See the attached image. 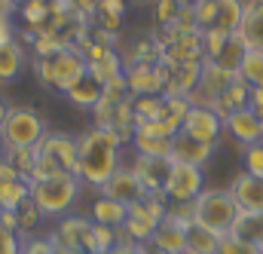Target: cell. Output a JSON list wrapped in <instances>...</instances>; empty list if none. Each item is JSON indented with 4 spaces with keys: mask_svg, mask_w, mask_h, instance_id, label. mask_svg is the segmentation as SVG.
<instances>
[{
    "mask_svg": "<svg viewBox=\"0 0 263 254\" xmlns=\"http://www.w3.org/2000/svg\"><path fill=\"white\" fill-rule=\"evenodd\" d=\"M123 138L110 129L92 126L77 138V178L89 187H104L120 169Z\"/></svg>",
    "mask_w": 263,
    "mask_h": 254,
    "instance_id": "1",
    "label": "cell"
},
{
    "mask_svg": "<svg viewBox=\"0 0 263 254\" xmlns=\"http://www.w3.org/2000/svg\"><path fill=\"white\" fill-rule=\"evenodd\" d=\"M34 150H37V162L28 181H40L52 175H77V138L65 132H46Z\"/></svg>",
    "mask_w": 263,
    "mask_h": 254,
    "instance_id": "2",
    "label": "cell"
},
{
    "mask_svg": "<svg viewBox=\"0 0 263 254\" xmlns=\"http://www.w3.org/2000/svg\"><path fill=\"white\" fill-rule=\"evenodd\" d=\"M80 184L83 181L77 175H52L31 181V202L43 211V217H65L80 196Z\"/></svg>",
    "mask_w": 263,
    "mask_h": 254,
    "instance_id": "3",
    "label": "cell"
},
{
    "mask_svg": "<svg viewBox=\"0 0 263 254\" xmlns=\"http://www.w3.org/2000/svg\"><path fill=\"white\" fill-rule=\"evenodd\" d=\"M239 217V205L230 190H202L193 202V224L211 230L214 236H227Z\"/></svg>",
    "mask_w": 263,
    "mask_h": 254,
    "instance_id": "4",
    "label": "cell"
},
{
    "mask_svg": "<svg viewBox=\"0 0 263 254\" xmlns=\"http://www.w3.org/2000/svg\"><path fill=\"white\" fill-rule=\"evenodd\" d=\"M86 70H89V67H86V59L80 56V49H67V46H62V49L52 52V56L37 59V74H40V80H43L46 86H52L55 92H62V95H67L70 86H77V83L83 80Z\"/></svg>",
    "mask_w": 263,
    "mask_h": 254,
    "instance_id": "5",
    "label": "cell"
},
{
    "mask_svg": "<svg viewBox=\"0 0 263 254\" xmlns=\"http://www.w3.org/2000/svg\"><path fill=\"white\" fill-rule=\"evenodd\" d=\"M0 135H3L6 150H31L46 135V126H43V120L34 107H18L15 104V107H9V114L0 126Z\"/></svg>",
    "mask_w": 263,
    "mask_h": 254,
    "instance_id": "6",
    "label": "cell"
},
{
    "mask_svg": "<svg viewBox=\"0 0 263 254\" xmlns=\"http://www.w3.org/2000/svg\"><path fill=\"white\" fill-rule=\"evenodd\" d=\"M165 211H168L165 196H147V199L129 205V214H126V224H123L126 242H135V245L150 242L153 233H156V227L162 224Z\"/></svg>",
    "mask_w": 263,
    "mask_h": 254,
    "instance_id": "7",
    "label": "cell"
},
{
    "mask_svg": "<svg viewBox=\"0 0 263 254\" xmlns=\"http://www.w3.org/2000/svg\"><path fill=\"white\" fill-rule=\"evenodd\" d=\"M245 15V0H199L193 6L199 31H220V34H239Z\"/></svg>",
    "mask_w": 263,
    "mask_h": 254,
    "instance_id": "8",
    "label": "cell"
},
{
    "mask_svg": "<svg viewBox=\"0 0 263 254\" xmlns=\"http://www.w3.org/2000/svg\"><path fill=\"white\" fill-rule=\"evenodd\" d=\"M202 190H205V175L199 166L172 162V175L165 184V202L168 205H190V202H196V196Z\"/></svg>",
    "mask_w": 263,
    "mask_h": 254,
    "instance_id": "9",
    "label": "cell"
},
{
    "mask_svg": "<svg viewBox=\"0 0 263 254\" xmlns=\"http://www.w3.org/2000/svg\"><path fill=\"white\" fill-rule=\"evenodd\" d=\"M92 227H95V221H92V217H83V214H65V217H59V227H55V233H52L59 251L86 254Z\"/></svg>",
    "mask_w": 263,
    "mask_h": 254,
    "instance_id": "10",
    "label": "cell"
},
{
    "mask_svg": "<svg viewBox=\"0 0 263 254\" xmlns=\"http://www.w3.org/2000/svg\"><path fill=\"white\" fill-rule=\"evenodd\" d=\"M132 172H135V178L141 181V187L150 193V196H165V184H168V175H172V159H162V156H138L135 153Z\"/></svg>",
    "mask_w": 263,
    "mask_h": 254,
    "instance_id": "11",
    "label": "cell"
},
{
    "mask_svg": "<svg viewBox=\"0 0 263 254\" xmlns=\"http://www.w3.org/2000/svg\"><path fill=\"white\" fill-rule=\"evenodd\" d=\"M172 132L159 126V123H141L135 126L132 135V147L138 156H162V159H172Z\"/></svg>",
    "mask_w": 263,
    "mask_h": 254,
    "instance_id": "12",
    "label": "cell"
},
{
    "mask_svg": "<svg viewBox=\"0 0 263 254\" xmlns=\"http://www.w3.org/2000/svg\"><path fill=\"white\" fill-rule=\"evenodd\" d=\"M101 196H110V199H117V202H123V205H135V202H141V199H147L150 193L141 187V181L135 178V172H132V166H120L114 175H110V181L104 184V187H98Z\"/></svg>",
    "mask_w": 263,
    "mask_h": 254,
    "instance_id": "13",
    "label": "cell"
},
{
    "mask_svg": "<svg viewBox=\"0 0 263 254\" xmlns=\"http://www.w3.org/2000/svg\"><path fill=\"white\" fill-rule=\"evenodd\" d=\"M126 86H129V95H162L165 89V80H162V70L159 64L150 62H138L126 70Z\"/></svg>",
    "mask_w": 263,
    "mask_h": 254,
    "instance_id": "14",
    "label": "cell"
},
{
    "mask_svg": "<svg viewBox=\"0 0 263 254\" xmlns=\"http://www.w3.org/2000/svg\"><path fill=\"white\" fill-rule=\"evenodd\" d=\"M230 196L239 205V211H263V178L251 172H239L230 181Z\"/></svg>",
    "mask_w": 263,
    "mask_h": 254,
    "instance_id": "15",
    "label": "cell"
},
{
    "mask_svg": "<svg viewBox=\"0 0 263 254\" xmlns=\"http://www.w3.org/2000/svg\"><path fill=\"white\" fill-rule=\"evenodd\" d=\"M181 132L193 135V138L205 141V144H217V138H220V132H223V120H220L211 107H190V114L184 117Z\"/></svg>",
    "mask_w": 263,
    "mask_h": 254,
    "instance_id": "16",
    "label": "cell"
},
{
    "mask_svg": "<svg viewBox=\"0 0 263 254\" xmlns=\"http://www.w3.org/2000/svg\"><path fill=\"white\" fill-rule=\"evenodd\" d=\"M223 129H227L242 147H251V144H260L263 141V120L251 111V107L236 111L233 117H227V120H223Z\"/></svg>",
    "mask_w": 263,
    "mask_h": 254,
    "instance_id": "17",
    "label": "cell"
},
{
    "mask_svg": "<svg viewBox=\"0 0 263 254\" xmlns=\"http://www.w3.org/2000/svg\"><path fill=\"white\" fill-rule=\"evenodd\" d=\"M214 153V144H205L187 132H178L172 138V162H187V166H205Z\"/></svg>",
    "mask_w": 263,
    "mask_h": 254,
    "instance_id": "18",
    "label": "cell"
},
{
    "mask_svg": "<svg viewBox=\"0 0 263 254\" xmlns=\"http://www.w3.org/2000/svg\"><path fill=\"white\" fill-rule=\"evenodd\" d=\"M248 98H251V86L245 83V80H233L220 95H217V101H214V114L220 117V120H227V117H233L236 111H245L248 107Z\"/></svg>",
    "mask_w": 263,
    "mask_h": 254,
    "instance_id": "19",
    "label": "cell"
},
{
    "mask_svg": "<svg viewBox=\"0 0 263 254\" xmlns=\"http://www.w3.org/2000/svg\"><path fill=\"white\" fill-rule=\"evenodd\" d=\"M239 34L248 49L263 52V0H245V15H242Z\"/></svg>",
    "mask_w": 263,
    "mask_h": 254,
    "instance_id": "20",
    "label": "cell"
},
{
    "mask_svg": "<svg viewBox=\"0 0 263 254\" xmlns=\"http://www.w3.org/2000/svg\"><path fill=\"white\" fill-rule=\"evenodd\" d=\"M126 214H129V205H123V202H117V199H110V196H101V193H98V199L92 202V221L101 224V227L123 230Z\"/></svg>",
    "mask_w": 263,
    "mask_h": 254,
    "instance_id": "21",
    "label": "cell"
},
{
    "mask_svg": "<svg viewBox=\"0 0 263 254\" xmlns=\"http://www.w3.org/2000/svg\"><path fill=\"white\" fill-rule=\"evenodd\" d=\"M101 98H104V86H101L89 70H86L83 80H80L77 86H70V92H67V101L77 104V107H86V111H95V107L101 104Z\"/></svg>",
    "mask_w": 263,
    "mask_h": 254,
    "instance_id": "22",
    "label": "cell"
},
{
    "mask_svg": "<svg viewBox=\"0 0 263 254\" xmlns=\"http://www.w3.org/2000/svg\"><path fill=\"white\" fill-rule=\"evenodd\" d=\"M230 236L251 242V245H263V211H239Z\"/></svg>",
    "mask_w": 263,
    "mask_h": 254,
    "instance_id": "23",
    "label": "cell"
},
{
    "mask_svg": "<svg viewBox=\"0 0 263 254\" xmlns=\"http://www.w3.org/2000/svg\"><path fill=\"white\" fill-rule=\"evenodd\" d=\"M245 52H248V46H245L242 34H230V40L223 43V49H220V52H217V59H211V62L217 64L220 70H227V74H236V77H239V67H242ZM205 62H208V59H205Z\"/></svg>",
    "mask_w": 263,
    "mask_h": 254,
    "instance_id": "24",
    "label": "cell"
},
{
    "mask_svg": "<svg viewBox=\"0 0 263 254\" xmlns=\"http://www.w3.org/2000/svg\"><path fill=\"white\" fill-rule=\"evenodd\" d=\"M31 199V181L28 178H12L0 184V211H18Z\"/></svg>",
    "mask_w": 263,
    "mask_h": 254,
    "instance_id": "25",
    "label": "cell"
},
{
    "mask_svg": "<svg viewBox=\"0 0 263 254\" xmlns=\"http://www.w3.org/2000/svg\"><path fill=\"white\" fill-rule=\"evenodd\" d=\"M22 62H25V52L15 40L0 43V83H12L22 74Z\"/></svg>",
    "mask_w": 263,
    "mask_h": 254,
    "instance_id": "26",
    "label": "cell"
},
{
    "mask_svg": "<svg viewBox=\"0 0 263 254\" xmlns=\"http://www.w3.org/2000/svg\"><path fill=\"white\" fill-rule=\"evenodd\" d=\"M217 245H220V236H214L211 230L199 227V224H190V233H187V251L193 254H217Z\"/></svg>",
    "mask_w": 263,
    "mask_h": 254,
    "instance_id": "27",
    "label": "cell"
},
{
    "mask_svg": "<svg viewBox=\"0 0 263 254\" xmlns=\"http://www.w3.org/2000/svg\"><path fill=\"white\" fill-rule=\"evenodd\" d=\"M40 221H43V211L28 199L25 205H18V211H15V233L22 236V239H31L34 236V230L40 227Z\"/></svg>",
    "mask_w": 263,
    "mask_h": 254,
    "instance_id": "28",
    "label": "cell"
},
{
    "mask_svg": "<svg viewBox=\"0 0 263 254\" xmlns=\"http://www.w3.org/2000/svg\"><path fill=\"white\" fill-rule=\"evenodd\" d=\"M239 80H245L251 89H263V52L257 49H248L242 67H239Z\"/></svg>",
    "mask_w": 263,
    "mask_h": 254,
    "instance_id": "29",
    "label": "cell"
},
{
    "mask_svg": "<svg viewBox=\"0 0 263 254\" xmlns=\"http://www.w3.org/2000/svg\"><path fill=\"white\" fill-rule=\"evenodd\" d=\"M6 162L22 175V178H31L34 172V162H37V150H6Z\"/></svg>",
    "mask_w": 263,
    "mask_h": 254,
    "instance_id": "30",
    "label": "cell"
},
{
    "mask_svg": "<svg viewBox=\"0 0 263 254\" xmlns=\"http://www.w3.org/2000/svg\"><path fill=\"white\" fill-rule=\"evenodd\" d=\"M18 254H59V245L52 236H31V239H22Z\"/></svg>",
    "mask_w": 263,
    "mask_h": 254,
    "instance_id": "31",
    "label": "cell"
},
{
    "mask_svg": "<svg viewBox=\"0 0 263 254\" xmlns=\"http://www.w3.org/2000/svg\"><path fill=\"white\" fill-rule=\"evenodd\" d=\"M217 254H260V245H251V242H242L236 236H220V245H217Z\"/></svg>",
    "mask_w": 263,
    "mask_h": 254,
    "instance_id": "32",
    "label": "cell"
},
{
    "mask_svg": "<svg viewBox=\"0 0 263 254\" xmlns=\"http://www.w3.org/2000/svg\"><path fill=\"white\" fill-rule=\"evenodd\" d=\"M22 15H25L28 25H46V19H49V3H46V0H28V3L22 6Z\"/></svg>",
    "mask_w": 263,
    "mask_h": 254,
    "instance_id": "33",
    "label": "cell"
},
{
    "mask_svg": "<svg viewBox=\"0 0 263 254\" xmlns=\"http://www.w3.org/2000/svg\"><path fill=\"white\" fill-rule=\"evenodd\" d=\"M181 12H184V6L178 0H156V19L162 25H175Z\"/></svg>",
    "mask_w": 263,
    "mask_h": 254,
    "instance_id": "34",
    "label": "cell"
},
{
    "mask_svg": "<svg viewBox=\"0 0 263 254\" xmlns=\"http://www.w3.org/2000/svg\"><path fill=\"white\" fill-rule=\"evenodd\" d=\"M245 172H251V175L263 178V141L260 144L245 147Z\"/></svg>",
    "mask_w": 263,
    "mask_h": 254,
    "instance_id": "35",
    "label": "cell"
},
{
    "mask_svg": "<svg viewBox=\"0 0 263 254\" xmlns=\"http://www.w3.org/2000/svg\"><path fill=\"white\" fill-rule=\"evenodd\" d=\"M18 248H22V236L6 224H0V254H18Z\"/></svg>",
    "mask_w": 263,
    "mask_h": 254,
    "instance_id": "36",
    "label": "cell"
},
{
    "mask_svg": "<svg viewBox=\"0 0 263 254\" xmlns=\"http://www.w3.org/2000/svg\"><path fill=\"white\" fill-rule=\"evenodd\" d=\"M248 107L254 114H263V89H251V98H248Z\"/></svg>",
    "mask_w": 263,
    "mask_h": 254,
    "instance_id": "37",
    "label": "cell"
},
{
    "mask_svg": "<svg viewBox=\"0 0 263 254\" xmlns=\"http://www.w3.org/2000/svg\"><path fill=\"white\" fill-rule=\"evenodd\" d=\"M110 254H144V245H135V242H120Z\"/></svg>",
    "mask_w": 263,
    "mask_h": 254,
    "instance_id": "38",
    "label": "cell"
},
{
    "mask_svg": "<svg viewBox=\"0 0 263 254\" xmlns=\"http://www.w3.org/2000/svg\"><path fill=\"white\" fill-rule=\"evenodd\" d=\"M6 114H9V104L0 98V126H3V120H6Z\"/></svg>",
    "mask_w": 263,
    "mask_h": 254,
    "instance_id": "39",
    "label": "cell"
},
{
    "mask_svg": "<svg viewBox=\"0 0 263 254\" xmlns=\"http://www.w3.org/2000/svg\"><path fill=\"white\" fill-rule=\"evenodd\" d=\"M178 3H181V6H184V9H193V6H196L199 0H178Z\"/></svg>",
    "mask_w": 263,
    "mask_h": 254,
    "instance_id": "40",
    "label": "cell"
},
{
    "mask_svg": "<svg viewBox=\"0 0 263 254\" xmlns=\"http://www.w3.org/2000/svg\"><path fill=\"white\" fill-rule=\"evenodd\" d=\"M6 156V144H3V135H0V159Z\"/></svg>",
    "mask_w": 263,
    "mask_h": 254,
    "instance_id": "41",
    "label": "cell"
},
{
    "mask_svg": "<svg viewBox=\"0 0 263 254\" xmlns=\"http://www.w3.org/2000/svg\"><path fill=\"white\" fill-rule=\"evenodd\" d=\"M257 117H260V120H263V114H257Z\"/></svg>",
    "mask_w": 263,
    "mask_h": 254,
    "instance_id": "42",
    "label": "cell"
},
{
    "mask_svg": "<svg viewBox=\"0 0 263 254\" xmlns=\"http://www.w3.org/2000/svg\"><path fill=\"white\" fill-rule=\"evenodd\" d=\"M184 254H193V251H184Z\"/></svg>",
    "mask_w": 263,
    "mask_h": 254,
    "instance_id": "43",
    "label": "cell"
},
{
    "mask_svg": "<svg viewBox=\"0 0 263 254\" xmlns=\"http://www.w3.org/2000/svg\"><path fill=\"white\" fill-rule=\"evenodd\" d=\"M260 254H263V245H260Z\"/></svg>",
    "mask_w": 263,
    "mask_h": 254,
    "instance_id": "44",
    "label": "cell"
}]
</instances>
